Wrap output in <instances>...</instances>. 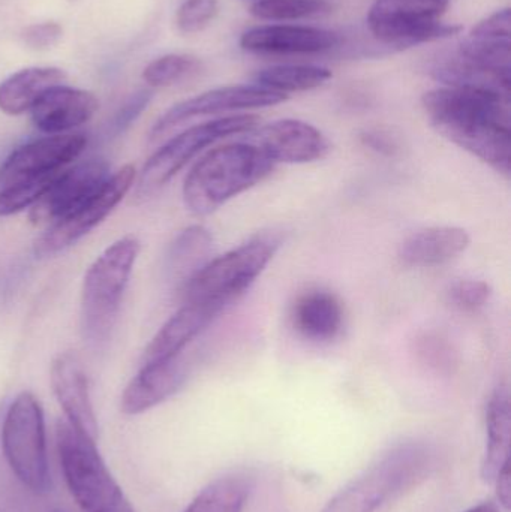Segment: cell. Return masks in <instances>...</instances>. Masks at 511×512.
I'll use <instances>...</instances> for the list:
<instances>
[{"instance_id":"20","label":"cell","mask_w":511,"mask_h":512,"mask_svg":"<svg viewBox=\"0 0 511 512\" xmlns=\"http://www.w3.org/2000/svg\"><path fill=\"white\" fill-rule=\"evenodd\" d=\"M458 54L489 71L511 77L510 9H501L480 21L462 42Z\"/></svg>"},{"instance_id":"16","label":"cell","mask_w":511,"mask_h":512,"mask_svg":"<svg viewBox=\"0 0 511 512\" xmlns=\"http://www.w3.org/2000/svg\"><path fill=\"white\" fill-rule=\"evenodd\" d=\"M50 382L66 421L81 435L96 442L98 421L90 397L89 379L78 358L71 352L57 355L51 363Z\"/></svg>"},{"instance_id":"31","label":"cell","mask_w":511,"mask_h":512,"mask_svg":"<svg viewBox=\"0 0 511 512\" xmlns=\"http://www.w3.org/2000/svg\"><path fill=\"white\" fill-rule=\"evenodd\" d=\"M56 177L57 174H54L42 179L29 180V182L14 183L0 189V218H8L23 210L32 209Z\"/></svg>"},{"instance_id":"38","label":"cell","mask_w":511,"mask_h":512,"mask_svg":"<svg viewBox=\"0 0 511 512\" xmlns=\"http://www.w3.org/2000/svg\"><path fill=\"white\" fill-rule=\"evenodd\" d=\"M465 512H500L498 505L494 502H483V504L476 505V507L470 508Z\"/></svg>"},{"instance_id":"12","label":"cell","mask_w":511,"mask_h":512,"mask_svg":"<svg viewBox=\"0 0 511 512\" xmlns=\"http://www.w3.org/2000/svg\"><path fill=\"white\" fill-rule=\"evenodd\" d=\"M86 146V135L72 132L27 141L0 165V189L59 174L83 155Z\"/></svg>"},{"instance_id":"4","label":"cell","mask_w":511,"mask_h":512,"mask_svg":"<svg viewBox=\"0 0 511 512\" xmlns=\"http://www.w3.org/2000/svg\"><path fill=\"white\" fill-rule=\"evenodd\" d=\"M140 251L137 237H120L87 268L81 285L80 333L90 348H102L111 339Z\"/></svg>"},{"instance_id":"32","label":"cell","mask_w":511,"mask_h":512,"mask_svg":"<svg viewBox=\"0 0 511 512\" xmlns=\"http://www.w3.org/2000/svg\"><path fill=\"white\" fill-rule=\"evenodd\" d=\"M492 297V288L485 280H458L447 291L449 303L464 312H474L482 309Z\"/></svg>"},{"instance_id":"22","label":"cell","mask_w":511,"mask_h":512,"mask_svg":"<svg viewBox=\"0 0 511 512\" xmlns=\"http://www.w3.org/2000/svg\"><path fill=\"white\" fill-rule=\"evenodd\" d=\"M213 252V236L203 225H191L180 231L168 246L164 259L167 282L182 291L192 277L210 261Z\"/></svg>"},{"instance_id":"7","label":"cell","mask_w":511,"mask_h":512,"mask_svg":"<svg viewBox=\"0 0 511 512\" xmlns=\"http://www.w3.org/2000/svg\"><path fill=\"white\" fill-rule=\"evenodd\" d=\"M2 448L9 468L27 489L35 493L50 490L44 411L30 391L18 394L6 409Z\"/></svg>"},{"instance_id":"26","label":"cell","mask_w":511,"mask_h":512,"mask_svg":"<svg viewBox=\"0 0 511 512\" xmlns=\"http://www.w3.org/2000/svg\"><path fill=\"white\" fill-rule=\"evenodd\" d=\"M252 487L248 475H225L204 487L185 512H242Z\"/></svg>"},{"instance_id":"8","label":"cell","mask_w":511,"mask_h":512,"mask_svg":"<svg viewBox=\"0 0 511 512\" xmlns=\"http://www.w3.org/2000/svg\"><path fill=\"white\" fill-rule=\"evenodd\" d=\"M258 117L252 114L219 117L200 125L191 126L176 137L165 141L141 168L135 179V197L146 200L159 189L164 188L182 168H185L195 156L206 147L212 146L230 135L245 134L254 131Z\"/></svg>"},{"instance_id":"36","label":"cell","mask_w":511,"mask_h":512,"mask_svg":"<svg viewBox=\"0 0 511 512\" xmlns=\"http://www.w3.org/2000/svg\"><path fill=\"white\" fill-rule=\"evenodd\" d=\"M360 143L371 152L386 158H393L399 153L398 140L384 129H366L360 134Z\"/></svg>"},{"instance_id":"40","label":"cell","mask_w":511,"mask_h":512,"mask_svg":"<svg viewBox=\"0 0 511 512\" xmlns=\"http://www.w3.org/2000/svg\"><path fill=\"white\" fill-rule=\"evenodd\" d=\"M0 512H3L2 510H0Z\"/></svg>"},{"instance_id":"33","label":"cell","mask_w":511,"mask_h":512,"mask_svg":"<svg viewBox=\"0 0 511 512\" xmlns=\"http://www.w3.org/2000/svg\"><path fill=\"white\" fill-rule=\"evenodd\" d=\"M218 11V0H183L177 9V27L186 35L201 32L215 20Z\"/></svg>"},{"instance_id":"9","label":"cell","mask_w":511,"mask_h":512,"mask_svg":"<svg viewBox=\"0 0 511 512\" xmlns=\"http://www.w3.org/2000/svg\"><path fill=\"white\" fill-rule=\"evenodd\" d=\"M450 0H375L369 9L372 35L398 48L452 38L461 32L458 24L441 21Z\"/></svg>"},{"instance_id":"3","label":"cell","mask_w":511,"mask_h":512,"mask_svg":"<svg viewBox=\"0 0 511 512\" xmlns=\"http://www.w3.org/2000/svg\"><path fill=\"white\" fill-rule=\"evenodd\" d=\"M434 468L435 453L431 445L399 442L333 496L321 512H377L419 486Z\"/></svg>"},{"instance_id":"6","label":"cell","mask_w":511,"mask_h":512,"mask_svg":"<svg viewBox=\"0 0 511 512\" xmlns=\"http://www.w3.org/2000/svg\"><path fill=\"white\" fill-rule=\"evenodd\" d=\"M281 245V234L261 233L233 251L210 259L179 292L182 303L219 301L230 306L261 276Z\"/></svg>"},{"instance_id":"14","label":"cell","mask_w":511,"mask_h":512,"mask_svg":"<svg viewBox=\"0 0 511 512\" xmlns=\"http://www.w3.org/2000/svg\"><path fill=\"white\" fill-rule=\"evenodd\" d=\"M251 143L275 164H306L326 158L329 140L320 129L303 120L284 119L255 132Z\"/></svg>"},{"instance_id":"2","label":"cell","mask_w":511,"mask_h":512,"mask_svg":"<svg viewBox=\"0 0 511 512\" xmlns=\"http://www.w3.org/2000/svg\"><path fill=\"white\" fill-rule=\"evenodd\" d=\"M275 167V162L251 141L216 147L195 162L183 182L186 209L195 216L210 215L263 182Z\"/></svg>"},{"instance_id":"19","label":"cell","mask_w":511,"mask_h":512,"mask_svg":"<svg viewBox=\"0 0 511 512\" xmlns=\"http://www.w3.org/2000/svg\"><path fill=\"white\" fill-rule=\"evenodd\" d=\"M186 379L188 364L183 358L143 364L123 390L120 409L126 415L144 414L174 396Z\"/></svg>"},{"instance_id":"28","label":"cell","mask_w":511,"mask_h":512,"mask_svg":"<svg viewBox=\"0 0 511 512\" xmlns=\"http://www.w3.org/2000/svg\"><path fill=\"white\" fill-rule=\"evenodd\" d=\"M200 60L189 54H165L144 68L143 80L152 89L174 86L201 72Z\"/></svg>"},{"instance_id":"34","label":"cell","mask_w":511,"mask_h":512,"mask_svg":"<svg viewBox=\"0 0 511 512\" xmlns=\"http://www.w3.org/2000/svg\"><path fill=\"white\" fill-rule=\"evenodd\" d=\"M153 92L149 89L138 90V92L132 93L125 104L117 110L114 114L113 120H111L110 134L113 137H119L123 132L128 131L138 117L143 114V111L149 107L150 101H152Z\"/></svg>"},{"instance_id":"18","label":"cell","mask_w":511,"mask_h":512,"mask_svg":"<svg viewBox=\"0 0 511 512\" xmlns=\"http://www.w3.org/2000/svg\"><path fill=\"white\" fill-rule=\"evenodd\" d=\"M339 38L330 30L293 24H267L246 30L240 38V47L248 53L273 54H317L332 50Z\"/></svg>"},{"instance_id":"13","label":"cell","mask_w":511,"mask_h":512,"mask_svg":"<svg viewBox=\"0 0 511 512\" xmlns=\"http://www.w3.org/2000/svg\"><path fill=\"white\" fill-rule=\"evenodd\" d=\"M111 167L104 158H90L69 165L57 174L50 188L30 209L29 219L35 227L51 225L89 200L107 182Z\"/></svg>"},{"instance_id":"37","label":"cell","mask_w":511,"mask_h":512,"mask_svg":"<svg viewBox=\"0 0 511 512\" xmlns=\"http://www.w3.org/2000/svg\"><path fill=\"white\" fill-rule=\"evenodd\" d=\"M497 487V499L500 507L504 511H510L511 508V471L510 466L504 468L498 475L497 480L494 481Z\"/></svg>"},{"instance_id":"24","label":"cell","mask_w":511,"mask_h":512,"mask_svg":"<svg viewBox=\"0 0 511 512\" xmlns=\"http://www.w3.org/2000/svg\"><path fill=\"white\" fill-rule=\"evenodd\" d=\"M291 318L294 328L303 337L314 342H327L341 333L344 310L335 294L315 289L297 298Z\"/></svg>"},{"instance_id":"21","label":"cell","mask_w":511,"mask_h":512,"mask_svg":"<svg viewBox=\"0 0 511 512\" xmlns=\"http://www.w3.org/2000/svg\"><path fill=\"white\" fill-rule=\"evenodd\" d=\"M470 245V234L464 228L432 227L405 239L398 255L408 267H438L464 254Z\"/></svg>"},{"instance_id":"11","label":"cell","mask_w":511,"mask_h":512,"mask_svg":"<svg viewBox=\"0 0 511 512\" xmlns=\"http://www.w3.org/2000/svg\"><path fill=\"white\" fill-rule=\"evenodd\" d=\"M288 96L257 84L219 87L194 98L185 99L165 111L150 131V141L164 140L176 129L198 117L215 116L230 111L254 110L273 107L287 101Z\"/></svg>"},{"instance_id":"5","label":"cell","mask_w":511,"mask_h":512,"mask_svg":"<svg viewBox=\"0 0 511 512\" xmlns=\"http://www.w3.org/2000/svg\"><path fill=\"white\" fill-rule=\"evenodd\" d=\"M60 466L69 492L86 512H137L99 456L96 442L68 421L56 427Z\"/></svg>"},{"instance_id":"23","label":"cell","mask_w":511,"mask_h":512,"mask_svg":"<svg viewBox=\"0 0 511 512\" xmlns=\"http://www.w3.org/2000/svg\"><path fill=\"white\" fill-rule=\"evenodd\" d=\"M485 457L482 462V478L494 484L500 472L510 466L511 409L510 394L506 385H498L486 405Z\"/></svg>"},{"instance_id":"15","label":"cell","mask_w":511,"mask_h":512,"mask_svg":"<svg viewBox=\"0 0 511 512\" xmlns=\"http://www.w3.org/2000/svg\"><path fill=\"white\" fill-rule=\"evenodd\" d=\"M227 307L228 304L219 301L182 303L144 349L141 366L180 357L183 349L197 339Z\"/></svg>"},{"instance_id":"30","label":"cell","mask_w":511,"mask_h":512,"mask_svg":"<svg viewBox=\"0 0 511 512\" xmlns=\"http://www.w3.org/2000/svg\"><path fill=\"white\" fill-rule=\"evenodd\" d=\"M329 11L327 0H257L251 6L254 17L267 21L303 20Z\"/></svg>"},{"instance_id":"35","label":"cell","mask_w":511,"mask_h":512,"mask_svg":"<svg viewBox=\"0 0 511 512\" xmlns=\"http://www.w3.org/2000/svg\"><path fill=\"white\" fill-rule=\"evenodd\" d=\"M62 36V26L56 21L30 24V26L24 27L23 32H21L24 45L38 51L48 50V48L59 44Z\"/></svg>"},{"instance_id":"29","label":"cell","mask_w":511,"mask_h":512,"mask_svg":"<svg viewBox=\"0 0 511 512\" xmlns=\"http://www.w3.org/2000/svg\"><path fill=\"white\" fill-rule=\"evenodd\" d=\"M413 352L417 361L432 372L450 375L458 367V351L449 337L440 331L428 330L420 333L414 340Z\"/></svg>"},{"instance_id":"25","label":"cell","mask_w":511,"mask_h":512,"mask_svg":"<svg viewBox=\"0 0 511 512\" xmlns=\"http://www.w3.org/2000/svg\"><path fill=\"white\" fill-rule=\"evenodd\" d=\"M65 80V71L54 66H32L14 72L0 83V111L21 116L32 110L42 93Z\"/></svg>"},{"instance_id":"10","label":"cell","mask_w":511,"mask_h":512,"mask_svg":"<svg viewBox=\"0 0 511 512\" xmlns=\"http://www.w3.org/2000/svg\"><path fill=\"white\" fill-rule=\"evenodd\" d=\"M137 171L125 165L108 177L107 182L95 195L84 201L77 209L48 225L45 233L36 239L33 254L39 259L54 258L77 245L81 239L101 225L135 185Z\"/></svg>"},{"instance_id":"17","label":"cell","mask_w":511,"mask_h":512,"mask_svg":"<svg viewBox=\"0 0 511 512\" xmlns=\"http://www.w3.org/2000/svg\"><path fill=\"white\" fill-rule=\"evenodd\" d=\"M98 110L99 101L92 92L57 84L42 93L30 110V116L35 128L44 134H71L86 125Z\"/></svg>"},{"instance_id":"27","label":"cell","mask_w":511,"mask_h":512,"mask_svg":"<svg viewBox=\"0 0 511 512\" xmlns=\"http://www.w3.org/2000/svg\"><path fill=\"white\" fill-rule=\"evenodd\" d=\"M332 71L317 65H278L257 72L254 84L287 95L324 86Z\"/></svg>"},{"instance_id":"1","label":"cell","mask_w":511,"mask_h":512,"mask_svg":"<svg viewBox=\"0 0 511 512\" xmlns=\"http://www.w3.org/2000/svg\"><path fill=\"white\" fill-rule=\"evenodd\" d=\"M511 99L483 90L443 86L423 95L438 134L510 177Z\"/></svg>"},{"instance_id":"39","label":"cell","mask_w":511,"mask_h":512,"mask_svg":"<svg viewBox=\"0 0 511 512\" xmlns=\"http://www.w3.org/2000/svg\"><path fill=\"white\" fill-rule=\"evenodd\" d=\"M53 512H68V511H65V510H56V511H53Z\"/></svg>"}]
</instances>
